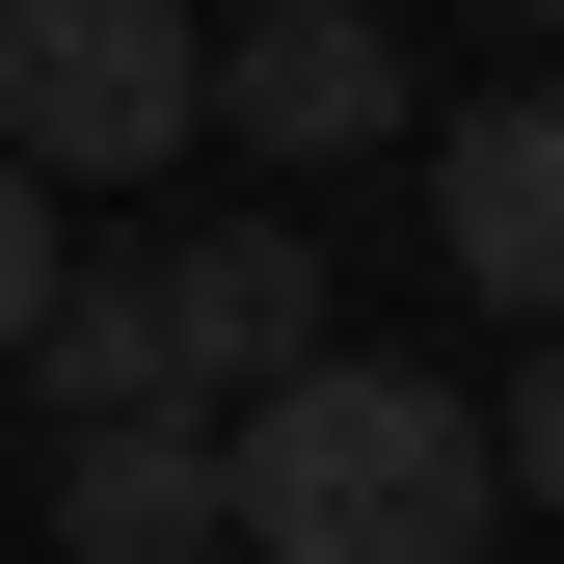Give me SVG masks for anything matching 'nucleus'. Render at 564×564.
<instances>
[{"mask_svg":"<svg viewBox=\"0 0 564 564\" xmlns=\"http://www.w3.org/2000/svg\"><path fill=\"white\" fill-rule=\"evenodd\" d=\"M484 403L403 349H296L269 403H216V564H484Z\"/></svg>","mask_w":564,"mask_h":564,"instance_id":"1","label":"nucleus"},{"mask_svg":"<svg viewBox=\"0 0 564 564\" xmlns=\"http://www.w3.org/2000/svg\"><path fill=\"white\" fill-rule=\"evenodd\" d=\"M216 134V28L188 0H0V162L28 188H134Z\"/></svg>","mask_w":564,"mask_h":564,"instance_id":"2","label":"nucleus"},{"mask_svg":"<svg viewBox=\"0 0 564 564\" xmlns=\"http://www.w3.org/2000/svg\"><path fill=\"white\" fill-rule=\"evenodd\" d=\"M431 269H457L484 323H538V349H564V82L431 108Z\"/></svg>","mask_w":564,"mask_h":564,"instance_id":"3","label":"nucleus"},{"mask_svg":"<svg viewBox=\"0 0 564 564\" xmlns=\"http://www.w3.org/2000/svg\"><path fill=\"white\" fill-rule=\"evenodd\" d=\"M216 134H269V188H296V162L431 134V82H403V28H377V0H269V28H216Z\"/></svg>","mask_w":564,"mask_h":564,"instance_id":"4","label":"nucleus"},{"mask_svg":"<svg viewBox=\"0 0 564 564\" xmlns=\"http://www.w3.org/2000/svg\"><path fill=\"white\" fill-rule=\"evenodd\" d=\"M162 349H188V403H269L323 349V242L296 216H216V242H162Z\"/></svg>","mask_w":564,"mask_h":564,"instance_id":"5","label":"nucleus"},{"mask_svg":"<svg viewBox=\"0 0 564 564\" xmlns=\"http://www.w3.org/2000/svg\"><path fill=\"white\" fill-rule=\"evenodd\" d=\"M54 564H216V403L54 431Z\"/></svg>","mask_w":564,"mask_h":564,"instance_id":"6","label":"nucleus"},{"mask_svg":"<svg viewBox=\"0 0 564 564\" xmlns=\"http://www.w3.org/2000/svg\"><path fill=\"white\" fill-rule=\"evenodd\" d=\"M28 377H54V431H134V403H188V349H162V269H54Z\"/></svg>","mask_w":564,"mask_h":564,"instance_id":"7","label":"nucleus"},{"mask_svg":"<svg viewBox=\"0 0 564 564\" xmlns=\"http://www.w3.org/2000/svg\"><path fill=\"white\" fill-rule=\"evenodd\" d=\"M484 484H511V511H564V349H538L511 403H484Z\"/></svg>","mask_w":564,"mask_h":564,"instance_id":"8","label":"nucleus"},{"mask_svg":"<svg viewBox=\"0 0 564 564\" xmlns=\"http://www.w3.org/2000/svg\"><path fill=\"white\" fill-rule=\"evenodd\" d=\"M54 269H82V242H54V188H28V162H0V349H28V323H54Z\"/></svg>","mask_w":564,"mask_h":564,"instance_id":"9","label":"nucleus"},{"mask_svg":"<svg viewBox=\"0 0 564 564\" xmlns=\"http://www.w3.org/2000/svg\"><path fill=\"white\" fill-rule=\"evenodd\" d=\"M511 28H564V0H511Z\"/></svg>","mask_w":564,"mask_h":564,"instance_id":"10","label":"nucleus"}]
</instances>
